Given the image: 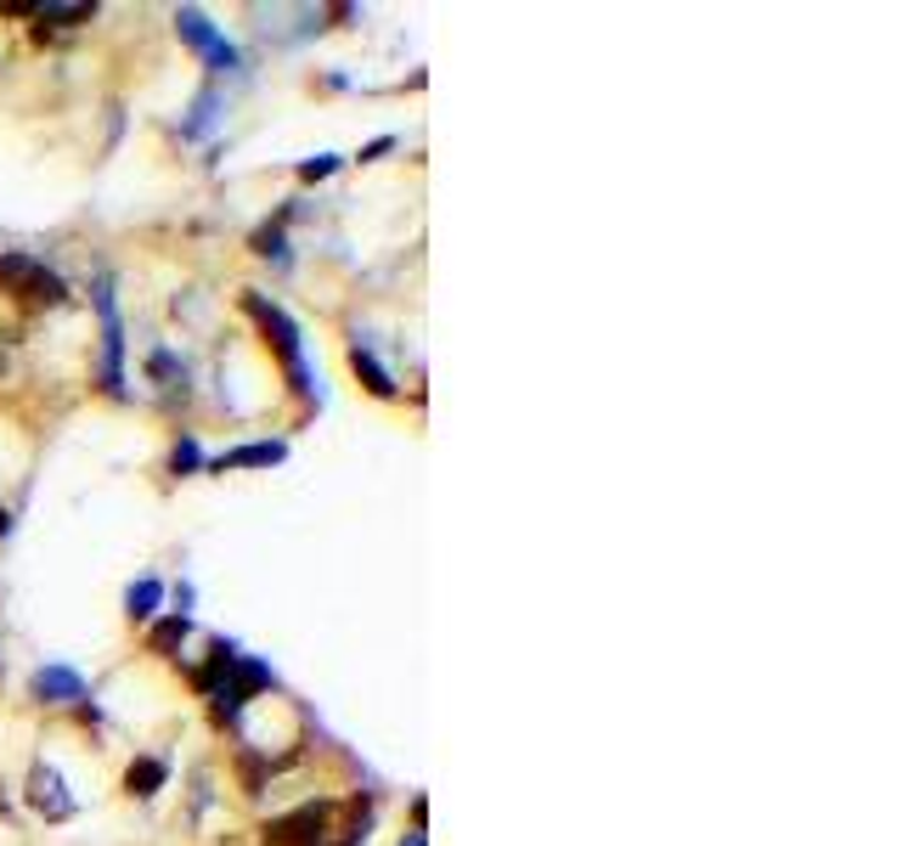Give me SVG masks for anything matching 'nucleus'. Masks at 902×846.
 <instances>
[{
  "label": "nucleus",
  "instance_id": "9b49d317",
  "mask_svg": "<svg viewBox=\"0 0 902 846\" xmlns=\"http://www.w3.org/2000/svg\"><path fill=\"white\" fill-rule=\"evenodd\" d=\"M125 604H130V616H136V621H147V616H153V604H158V581H136Z\"/></svg>",
  "mask_w": 902,
  "mask_h": 846
},
{
  "label": "nucleus",
  "instance_id": "2eb2a0df",
  "mask_svg": "<svg viewBox=\"0 0 902 846\" xmlns=\"http://www.w3.org/2000/svg\"><path fill=\"white\" fill-rule=\"evenodd\" d=\"M7 525H12V520H7V508H0V537H7Z\"/></svg>",
  "mask_w": 902,
  "mask_h": 846
},
{
  "label": "nucleus",
  "instance_id": "39448f33",
  "mask_svg": "<svg viewBox=\"0 0 902 846\" xmlns=\"http://www.w3.org/2000/svg\"><path fill=\"white\" fill-rule=\"evenodd\" d=\"M35 695L40 700H85V683H79V671H68V666H40L35 671Z\"/></svg>",
  "mask_w": 902,
  "mask_h": 846
},
{
  "label": "nucleus",
  "instance_id": "ddd939ff",
  "mask_svg": "<svg viewBox=\"0 0 902 846\" xmlns=\"http://www.w3.org/2000/svg\"><path fill=\"white\" fill-rule=\"evenodd\" d=\"M333 169H339V158H311V164H300V181H322V176H333Z\"/></svg>",
  "mask_w": 902,
  "mask_h": 846
},
{
  "label": "nucleus",
  "instance_id": "6e6552de",
  "mask_svg": "<svg viewBox=\"0 0 902 846\" xmlns=\"http://www.w3.org/2000/svg\"><path fill=\"white\" fill-rule=\"evenodd\" d=\"M158 785H164V761H153V756L130 761V774H125V790H130V796H153Z\"/></svg>",
  "mask_w": 902,
  "mask_h": 846
},
{
  "label": "nucleus",
  "instance_id": "f8f14e48",
  "mask_svg": "<svg viewBox=\"0 0 902 846\" xmlns=\"http://www.w3.org/2000/svg\"><path fill=\"white\" fill-rule=\"evenodd\" d=\"M35 18H46V23H79V18H90V7H35Z\"/></svg>",
  "mask_w": 902,
  "mask_h": 846
},
{
  "label": "nucleus",
  "instance_id": "423d86ee",
  "mask_svg": "<svg viewBox=\"0 0 902 846\" xmlns=\"http://www.w3.org/2000/svg\"><path fill=\"white\" fill-rule=\"evenodd\" d=\"M35 807L51 813V818H68V813H73V801L62 796V779H57L51 768H35Z\"/></svg>",
  "mask_w": 902,
  "mask_h": 846
},
{
  "label": "nucleus",
  "instance_id": "f257e3e1",
  "mask_svg": "<svg viewBox=\"0 0 902 846\" xmlns=\"http://www.w3.org/2000/svg\"><path fill=\"white\" fill-rule=\"evenodd\" d=\"M0 283L29 305H62V277L29 260V254H0Z\"/></svg>",
  "mask_w": 902,
  "mask_h": 846
},
{
  "label": "nucleus",
  "instance_id": "1a4fd4ad",
  "mask_svg": "<svg viewBox=\"0 0 902 846\" xmlns=\"http://www.w3.org/2000/svg\"><path fill=\"white\" fill-rule=\"evenodd\" d=\"M350 367H355V378H361V384H367L373 395H395V384H390V373H384V367H379V362H373L367 351H355V356H350Z\"/></svg>",
  "mask_w": 902,
  "mask_h": 846
},
{
  "label": "nucleus",
  "instance_id": "0eeeda50",
  "mask_svg": "<svg viewBox=\"0 0 902 846\" xmlns=\"http://www.w3.org/2000/svg\"><path fill=\"white\" fill-rule=\"evenodd\" d=\"M265 463H283V446L277 441H259V446H243V452H226L215 469L226 474V469H265Z\"/></svg>",
  "mask_w": 902,
  "mask_h": 846
},
{
  "label": "nucleus",
  "instance_id": "4468645a",
  "mask_svg": "<svg viewBox=\"0 0 902 846\" xmlns=\"http://www.w3.org/2000/svg\"><path fill=\"white\" fill-rule=\"evenodd\" d=\"M175 469H198V446H193V441L175 446Z\"/></svg>",
  "mask_w": 902,
  "mask_h": 846
},
{
  "label": "nucleus",
  "instance_id": "f3484780",
  "mask_svg": "<svg viewBox=\"0 0 902 846\" xmlns=\"http://www.w3.org/2000/svg\"><path fill=\"white\" fill-rule=\"evenodd\" d=\"M0 373H7V356H0Z\"/></svg>",
  "mask_w": 902,
  "mask_h": 846
},
{
  "label": "nucleus",
  "instance_id": "20e7f679",
  "mask_svg": "<svg viewBox=\"0 0 902 846\" xmlns=\"http://www.w3.org/2000/svg\"><path fill=\"white\" fill-rule=\"evenodd\" d=\"M175 23H180V40H187V46H198V51H204V57H209L220 73H226V68H237V51H232V46H226V40L209 29V18H204V12H180Z\"/></svg>",
  "mask_w": 902,
  "mask_h": 846
},
{
  "label": "nucleus",
  "instance_id": "dca6fc26",
  "mask_svg": "<svg viewBox=\"0 0 902 846\" xmlns=\"http://www.w3.org/2000/svg\"><path fill=\"white\" fill-rule=\"evenodd\" d=\"M406 846H423V835H412V840H406Z\"/></svg>",
  "mask_w": 902,
  "mask_h": 846
},
{
  "label": "nucleus",
  "instance_id": "f03ea898",
  "mask_svg": "<svg viewBox=\"0 0 902 846\" xmlns=\"http://www.w3.org/2000/svg\"><path fill=\"white\" fill-rule=\"evenodd\" d=\"M248 311H254V322L271 333V345H277V356H283V367H288V378H294V390L311 395V373H305V362H300V327H294L277 305H265L259 294H248Z\"/></svg>",
  "mask_w": 902,
  "mask_h": 846
},
{
  "label": "nucleus",
  "instance_id": "7ed1b4c3",
  "mask_svg": "<svg viewBox=\"0 0 902 846\" xmlns=\"http://www.w3.org/2000/svg\"><path fill=\"white\" fill-rule=\"evenodd\" d=\"M327 813H333V807H300V813H288V818L271 824L265 840H271V846H316V840L327 835Z\"/></svg>",
  "mask_w": 902,
  "mask_h": 846
},
{
  "label": "nucleus",
  "instance_id": "9d476101",
  "mask_svg": "<svg viewBox=\"0 0 902 846\" xmlns=\"http://www.w3.org/2000/svg\"><path fill=\"white\" fill-rule=\"evenodd\" d=\"M180 638H187V616H169V621L153 627V649H158V655H169Z\"/></svg>",
  "mask_w": 902,
  "mask_h": 846
}]
</instances>
